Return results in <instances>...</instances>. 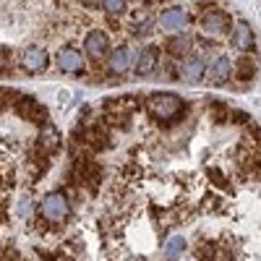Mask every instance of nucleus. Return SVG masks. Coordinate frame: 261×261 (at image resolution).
I'll return each mask as SVG.
<instances>
[{"mask_svg":"<svg viewBox=\"0 0 261 261\" xmlns=\"http://www.w3.org/2000/svg\"><path fill=\"white\" fill-rule=\"evenodd\" d=\"M146 107H149V113L154 115L157 120L167 123V120H172V118H175V115L183 110V102H180V97H178V94L160 92V94H151V97H149Z\"/></svg>","mask_w":261,"mask_h":261,"instance_id":"obj_1","label":"nucleus"},{"mask_svg":"<svg viewBox=\"0 0 261 261\" xmlns=\"http://www.w3.org/2000/svg\"><path fill=\"white\" fill-rule=\"evenodd\" d=\"M42 214L47 217L50 222H63L68 217V199L63 193H47L42 199Z\"/></svg>","mask_w":261,"mask_h":261,"instance_id":"obj_2","label":"nucleus"},{"mask_svg":"<svg viewBox=\"0 0 261 261\" xmlns=\"http://www.w3.org/2000/svg\"><path fill=\"white\" fill-rule=\"evenodd\" d=\"M230 29V18L222 11H209L201 18V34L204 37H222Z\"/></svg>","mask_w":261,"mask_h":261,"instance_id":"obj_3","label":"nucleus"},{"mask_svg":"<svg viewBox=\"0 0 261 261\" xmlns=\"http://www.w3.org/2000/svg\"><path fill=\"white\" fill-rule=\"evenodd\" d=\"M186 24H188V13L183 11V8H167V11H162V16H160V27H162V32H180L183 34V29H186Z\"/></svg>","mask_w":261,"mask_h":261,"instance_id":"obj_4","label":"nucleus"},{"mask_svg":"<svg viewBox=\"0 0 261 261\" xmlns=\"http://www.w3.org/2000/svg\"><path fill=\"white\" fill-rule=\"evenodd\" d=\"M84 47H86V53H89V58H94V60H102V58L107 55V50H110V39H107V34H105V32L94 29V32H89V34H86Z\"/></svg>","mask_w":261,"mask_h":261,"instance_id":"obj_5","label":"nucleus"},{"mask_svg":"<svg viewBox=\"0 0 261 261\" xmlns=\"http://www.w3.org/2000/svg\"><path fill=\"white\" fill-rule=\"evenodd\" d=\"M206 73V65H204V58H183L180 68H178V76L186 79V81H201Z\"/></svg>","mask_w":261,"mask_h":261,"instance_id":"obj_6","label":"nucleus"},{"mask_svg":"<svg viewBox=\"0 0 261 261\" xmlns=\"http://www.w3.org/2000/svg\"><path fill=\"white\" fill-rule=\"evenodd\" d=\"M21 65H24L27 71H45L47 68V53L45 47H27L24 55H21Z\"/></svg>","mask_w":261,"mask_h":261,"instance_id":"obj_7","label":"nucleus"},{"mask_svg":"<svg viewBox=\"0 0 261 261\" xmlns=\"http://www.w3.org/2000/svg\"><path fill=\"white\" fill-rule=\"evenodd\" d=\"M58 65H60V71H65V73H79L84 68V58L73 47H63L58 53Z\"/></svg>","mask_w":261,"mask_h":261,"instance_id":"obj_8","label":"nucleus"},{"mask_svg":"<svg viewBox=\"0 0 261 261\" xmlns=\"http://www.w3.org/2000/svg\"><path fill=\"white\" fill-rule=\"evenodd\" d=\"M230 73H232V63H230V58H225V55L214 58V63L206 68V76H209V81H214V84H225V81L230 79Z\"/></svg>","mask_w":261,"mask_h":261,"instance_id":"obj_9","label":"nucleus"},{"mask_svg":"<svg viewBox=\"0 0 261 261\" xmlns=\"http://www.w3.org/2000/svg\"><path fill=\"white\" fill-rule=\"evenodd\" d=\"M232 47L241 50V53H248L253 47V32H251V27L246 24V21L235 24V29H232Z\"/></svg>","mask_w":261,"mask_h":261,"instance_id":"obj_10","label":"nucleus"},{"mask_svg":"<svg viewBox=\"0 0 261 261\" xmlns=\"http://www.w3.org/2000/svg\"><path fill=\"white\" fill-rule=\"evenodd\" d=\"M157 60H160V53L157 47H144L136 58V73L139 76H149L151 71L157 68Z\"/></svg>","mask_w":261,"mask_h":261,"instance_id":"obj_11","label":"nucleus"},{"mask_svg":"<svg viewBox=\"0 0 261 261\" xmlns=\"http://www.w3.org/2000/svg\"><path fill=\"white\" fill-rule=\"evenodd\" d=\"M130 65H134V50L130 47H118L110 55V71L113 73H125Z\"/></svg>","mask_w":261,"mask_h":261,"instance_id":"obj_12","label":"nucleus"},{"mask_svg":"<svg viewBox=\"0 0 261 261\" xmlns=\"http://www.w3.org/2000/svg\"><path fill=\"white\" fill-rule=\"evenodd\" d=\"M183 248H186L183 235H172L170 241L165 243V258H167V261H178V256L183 253Z\"/></svg>","mask_w":261,"mask_h":261,"instance_id":"obj_13","label":"nucleus"},{"mask_svg":"<svg viewBox=\"0 0 261 261\" xmlns=\"http://www.w3.org/2000/svg\"><path fill=\"white\" fill-rule=\"evenodd\" d=\"M191 47H193L191 34H178L175 39H170V53H172V55H188Z\"/></svg>","mask_w":261,"mask_h":261,"instance_id":"obj_14","label":"nucleus"},{"mask_svg":"<svg viewBox=\"0 0 261 261\" xmlns=\"http://www.w3.org/2000/svg\"><path fill=\"white\" fill-rule=\"evenodd\" d=\"M238 79L241 81H248V79H253V73H256V63L251 60V58H241L238 60Z\"/></svg>","mask_w":261,"mask_h":261,"instance_id":"obj_15","label":"nucleus"},{"mask_svg":"<svg viewBox=\"0 0 261 261\" xmlns=\"http://www.w3.org/2000/svg\"><path fill=\"white\" fill-rule=\"evenodd\" d=\"M102 8L107 13H123L125 11V3H123V0H107V3H102Z\"/></svg>","mask_w":261,"mask_h":261,"instance_id":"obj_16","label":"nucleus"},{"mask_svg":"<svg viewBox=\"0 0 261 261\" xmlns=\"http://www.w3.org/2000/svg\"><path fill=\"white\" fill-rule=\"evenodd\" d=\"M209 178H212L217 186H220V188H227V180L220 175V170H209Z\"/></svg>","mask_w":261,"mask_h":261,"instance_id":"obj_17","label":"nucleus"}]
</instances>
